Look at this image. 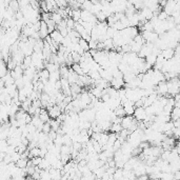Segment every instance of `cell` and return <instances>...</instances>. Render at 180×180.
<instances>
[{"mask_svg":"<svg viewBox=\"0 0 180 180\" xmlns=\"http://www.w3.org/2000/svg\"><path fill=\"white\" fill-rule=\"evenodd\" d=\"M167 95L169 96H172L173 97L175 94H178L179 93L180 82H179L178 77H174L167 80Z\"/></svg>","mask_w":180,"mask_h":180,"instance_id":"6da1fadb","label":"cell"},{"mask_svg":"<svg viewBox=\"0 0 180 180\" xmlns=\"http://www.w3.org/2000/svg\"><path fill=\"white\" fill-rule=\"evenodd\" d=\"M141 35L142 37H143V39L146 40V42L154 43L159 38V35L154 31H143L141 32Z\"/></svg>","mask_w":180,"mask_h":180,"instance_id":"7a4b0ae2","label":"cell"},{"mask_svg":"<svg viewBox=\"0 0 180 180\" xmlns=\"http://www.w3.org/2000/svg\"><path fill=\"white\" fill-rule=\"evenodd\" d=\"M147 113H146V110H144L143 106H140V107H135V111H134V114H133V117H134L137 121H143L144 119L147 118Z\"/></svg>","mask_w":180,"mask_h":180,"instance_id":"3957f363","label":"cell"},{"mask_svg":"<svg viewBox=\"0 0 180 180\" xmlns=\"http://www.w3.org/2000/svg\"><path fill=\"white\" fill-rule=\"evenodd\" d=\"M46 111H48L51 119H56L58 116H59L62 113L61 110H60V107L58 106V104H54L53 106H51L50 109H48Z\"/></svg>","mask_w":180,"mask_h":180,"instance_id":"277c9868","label":"cell"},{"mask_svg":"<svg viewBox=\"0 0 180 180\" xmlns=\"http://www.w3.org/2000/svg\"><path fill=\"white\" fill-rule=\"evenodd\" d=\"M38 33H39V36L41 39H44L45 37L49 35L48 25H46L45 21H43V20H40V28H39Z\"/></svg>","mask_w":180,"mask_h":180,"instance_id":"5b68a950","label":"cell"},{"mask_svg":"<svg viewBox=\"0 0 180 180\" xmlns=\"http://www.w3.org/2000/svg\"><path fill=\"white\" fill-rule=\"evenodd\" d=\"M51 36V38L53 41L55 42H57V43H59V44H61V42H62V40H63V36L61 34H60V32L57 30V28H55V30L52 32V33L49 34Z\"/></svg>","mask_w":180,"mask_h":180,"instance_id":"8992f818","label":"cell"},{"mask_svg":"<svg viewBox=\"0 0 180 180\" xmlns=\"http://www.w3.org/2000/svg\"><path fill=\"white\" fill-rule=\"evenodd\" d=\"M111 86H113L114 89L116 90H119V89H121V88H123V85H124V80H123V78H115V77H113V79L111 80Z\"/></svg>","mask_w":180,"mask_h":180,"instance_id":"52a82bcc","label":"cell"},{"mask_svg":"<svg viewBox=\"0 0 180 180\" xmlns=\"http://www.w3.org/2000/svg\"><path fill=\"white\" fill-rule=\"evenodd\" d=\"M31 123L33 124V126L36 127L38 131H41L42 130V126L44 122H42L41 120H40V118L38 117V115H33L32 116V120H31Z\"/></svg>","mask_w":180,"mask_h":180,"instance_id":"ba28073f","label":"cell"},{"mask_svg":"<svg viewBox=\"0 0 180 180\" xmlns=\"http://www.w3.org/2000/svg\"><path fill=\"white\" fill-rule=\"evenodd\" d=\"M133 120H134V117H133V115H126L122 117V120H121V126H122V129H127L131 123L133 122Z\"/></svg>","mask_w":180,"mask_h":180,"instance_id":"9c48e42d","label":"cell"},{"mask_svg":"<svg viewBox=\"0 0 180 180\" xmlns=\"http://www.w3.org/2000/svg\"><path fill=\"white\" fill-rule=\"evenodd\" d=\"M78 77H79V75L76 74L75 72L73 71V69H69V74H68V77H66V79H68L69 83V85H73V83H75L78 79Z\"/></svg>","mask_w":180,"mask_h":180,"instance_id":"30bf717a","label":"cell"},{"mask_svg":"<svg viewBox=\"0 0 180 180\" xmlns=\"http://www.w3.org/2000/svg\"><path fill=\"white\" fill-rule=\"evenodd\" d=\"M38 117L40 118V120H41L42 122H49L51 119L48 111H46V109H44V107H41V111H40V113L38 114Z\"/></svg>","mask_w":180,"mask_h":180,"instance_id":"8fae6325","label":"cell"},{"mask_svg":"<svg viewBox=\"0 0 180 180\" xmlns=\"http://www.w3.org/2000/svg\"><path fill=\"white\" fill-rule=\"evenodd\" d=\"M160 54L162 55V57H163L165 60H169L171 58H173V56H174V49L167 48V49H164V50H162Z\"/></svg>","mask_w":180,"mask_h":180,"instance_id":"7c38bea8","label":"cell"},{"mask_svg":"<svg viewBox=\"0 0 180 180\" xmlns=\"http://www.w3.org/2000/svg\"><path fill=\"white\" fill-rule=\"evenodd\" d=\"M127 1H129V3L132 4L137 11L141 10V8L144 7V5H143V0H127Z\"/></svg>","mask_w":180,"mask_h":180,"instance_id":"4fadbf2b","label":"cell"},{"mask_svg":"<svg viewBox=\"0 0 180 180\" xmlns=\"http://www.w3.org/2000/svg\"><path fill=\"white\" fill-rule=\"evenodd\" d=\"M171 120H176V119H180V109L177 106H174L172 109V112L170 114Z\"/></svg>","mask_w":180,"mask_h":180,"instance_id":"5bb4252c","label":"cell"},{"mask_svg":"<svg viewBox=\"0 0 180 180\" xmlns=\"http://www.w3.org/2000/svg\"><path fill=\"white\" fill-rule=\"evenodd\" d=\"M51 19L53 20V21L56 23V25H57L58 23L61 21L63 18H62V16L60 15V14L58 13L57 11H54V12H52V13H51Z\"/></svg>","mask_w":180,"mask_h":180,"instance_id":"9a60e30c","label":"cell"},{"mask_svg":"<svg viewBox=\"0 0 180 180\" xmlns=\"http://www.w3.org/2000/svg\"><path fill=\"white\" fill-rule=\"evenodd\" d=\"M37 167H38L39 169H41V170H49L51 167V163L49 162L48 159H45L44 157H43L41 159V161H40V163L37 165Z\"/></svg>","mask_w":180,"mask_h":180,"instance_id":"2e32d148","label":"cell"},{"mask_svg":"<svg viewBox=\"0 0 180 180\" xmlns=\"http://www.w3.org/2000/svg\"><path fill=\"white\" fill-rule=\"evenodd\" d=\"M156 57H157V55H155V54H153V53H151L149 54L147 56L144 57V60H146V62L147 63H149L150 65H154V63L156 62Z\"/></svg>","mask_w":180,"mask_h":180,"instance_id":"e0dca14e","label":"cell"},{"mask_svg":"<svg viewBox=\"0 0 180 180\" xmlns=\"http://www.w3.org/2000/svg\"><path fill=\"white\" fill-rule=\"evenodd\" d=\"M122 130V126H121V123H112L111 126H110V132L111 133H119L120 131Z\"/></svg>","mask_w":180,"mask_h":180,"instance_id":"ac0fdd59","label":"cell"},{"mask_svg":"<svg viewBox=\"0 0 180 180\" xmlns=\"http://www.w3.org/2000/svg\"><path fill=\"white\" fill-rule=\"evenodd\" d=\"M107 138H109V134L106 132H100V136H99V140L98 142L101 144V147L104 146V144L107 142Z\"/></svg>","mask_w":180,"mask_h":180,"instance_id":"d6986e66","label":"cell"},{"mask_svg":"<svg viewBox=\"0 0 180 180\" xmlns=\"http://www.w3.org/2000/svg\"><path fill=\"white\" fill-rule=\"evenodd\" d=\"M80 15H81V10L80 8H77V10H72V14H71V18L74 20V21H78L80 19Z\"/></svg>","mask_w":180,"mask_h":180,"instance_id":"ffe728a7","label":"cell"},{"mask_svg":"<svg viewBox=\"0 0 180 180\" xmlns=\"http://www.w3.org/2000/svg\"><path fill=\"white\" fill-rule=\"evenodd\" d=\"M114 113L116 114V116H118V117H123V116H126V112H124V109L121 104L114 110Z\"/></svg>","mask_w":180,"mask_h":180,"instance_id":"44dd1931","label":"cell"},{"mask_svg":"<svg viewBox=\"0 0 180 180\" xmlns=\"http://www.w3.org/2000/svg\"><path fill=\"white\" fill-rule=\"evenodd\" d=\"M60 79V74L59 71L53 72V73H50V77H49V80L52 81V82H56L57 80Z\"/></svg>","mask_w":180,"mask_h":180,"instance_id":"7402d4cb","label":"cell"},{"mask_svg":"<svg viewBox=\"0 0 180 180\" xmlns=\"http://www.w3.org/2000/svg\"><path fill=\"white\" fill-rule=\"evenodd\" d=\"M113 179H123V174H122V169L116 167L114 174H113Z\"/></svg>","mask_w":180,"mask_h":180,"instance_id":"603a6c76","label":"cell"},{"mask_svg":"<svg viewBox=\"0 0 180 180\" xmlns=\"http://www.w3.org/2000/svg\"><path fill=\"white\" fill-rule=\"evenodd\" d=\"M71 68L73 69V71H74L76 74L79 75V76H80V75H83V74H85V73H83V71H82V69H81V66L79 65V63H73Z\"/></svg>","mask_w":180,"mask_h":180,"instance_id":"cb8c5ba5","label":"cell"},{"mask_svg":"<svg viewBox=\"0 0 180 180\" xmlns=\"http://www.w3.org/2000/svg\"><path fill=\"white\" fill-rule=\"evenodd\" d=\"M79 45H80V48L82 49L83 51H89L90 50V48H89V42L86 41V40H85V39H82V38H80L79 39Z\"/></svg>","mask_w":180,"mask_h":180,"instance_id":"d4e9b609","label":"cell"},{"mask_svg":"<svg viewBox=\"0 0 180 180\" xmlns=\"http://www.w3.org/2000/svg\"><path fill=\"white\" fill-rule=\"evenodd\" d=\"M49 122H50V124H51V129L52 130L57 131L60 127V123L58 122L56 119H50V121H49Z\"/></svg>","mask_w":180,"mask_h":180,"instance_id":"484cf974","label":"cell"},{"mask_svg":"<svg viewBox=\"0 0 180 180\" xmlns=\"http://www.w3.org/2000/svg\"><path fill=\"white\" fill-rule=\"evenodd\" d=\"M65 23H66V28H68L69 31V30H73V28H74L75 21L71 18V17H68V18H65Z\"/></svg>","mask_w":180,"mask_h":180,"instance_id":"4316f807","label":"cell"},{"mask_svg":"<svg viewBox=\"0 0 180 180\" xmlns=\"http://www.w3.org/2000/svg\"><path fill=\"white\" fill-rule=\"evenodd\" d=\"M40 179H51V175L49 170H41L40 171Z\"/></svg>","mask_w":180,"mask_h":180,"instance_id":"83f0119b","label":"cell"},{"mask_svg":"<svg viewBox=\"0 0 180 180\" xmlns=\"http://www.w3.org/2000/svg\"><path fill=\"white\" fill-rule=\"evenodd\" d=\"M117 32V30H115L113 27H107L106 28V36H107V38H112L113 36L115 35V33Z\"/></svg>","mask_w":180,"mask_h":180,"instance_id":"f1b7e54d","label":"cell"},{"mask_svg":"<svg viewBox=\"0 0 180 180\" xmlns=\"http://www.w3.org/2000/svg\"><path fill=\"white\" fill-rule=\"evenodd\" d=\"M8 147V143L7 140H0V152L5 153Z\"/></svg>","mask_w":180,"mask_h":180,"instance_id":"f546056e","label":"cell"},{"mask_svg":"<svg viewBox=\"0 0 180 180\" xmlns=\"http://www.w3.org/2000/svg\"><path fill=\"white\" fill-rule=\"evenodd\" d=\"M156 16H157V18L159 20H165V19H167V17H169V15H167L163 10H161L159 13H157V15Z\"/></svg>","mask_w":180,"mask_h":180,"instance_id":"4dcf8cb0","label":"cell"},{"mask_svg":"<svg viewBox=\"0 0 180 180\" xmlns=\"http://www.w3.org/2000/svg\"><path fill=\"white\" fill-rule=\"evenodd\" d=\"M95 16H96V19H97L98 21H105V20H106V16L104 15L102 11H101V12H98V13L96 14Z\"/></svg>","mask_w":180,"mask_h":180,"instance_id":"1f68e13d","label":"cell"},{"mask_svg":"<svg viewBox=\"0 0 180 180\" xmlns=\"http://www.w3.org/2000/svg\"><path fill=\"white\" fill-rule=\"evenodd\" d=\"M121 144H122V142L119 140V139H116V140L114 141V143H113V150H114V152L117 150H120Z\"/></svg>","mask_w":180,"mask_h":180,"instance_id":"d6a6232c","label":"cell"},{"mask_svg":"<svg viewBox=\"0 0 180 180\" xmlns=\"http://www.w3.org/2000/svg\"><path fill=\"white\" fill-rule=\"evenodd\" d=\"M52 129H51V124L50 122H44L43 123V126H42V132L43 133H45V134H48L49 132H50Z\"/></svg>","mask_w":180,"mask_h":180,"instance_id":"836d02e7","label":"cell"},{"mask_svg":"<svg viewBox=\"0 0 180 180\" xmlns=\"http://www.w3.org/2000/svg\"><path fill=\"white\" fill-rule=\"evenodd\" d=\"M97 42L98 41H96V40H93V39L90 40V41H89L90 50H97Z\"/></svg>","mask_w":180,"mask_h":180,"instance_id":"e575fe53","label":"cell"},{"mask_svg":"<svg viewBox=\"0 0 180 180\" xmlns=\"http://www.w3.org/2000/svg\"><path fill=\"white\" fill-rule=\"evenodd\" d=\"M179 134H180V130H179V127H174L173 129V137L177 139L178 140V138H179Z\"/></svg>","mask_w":180,"mask_h":180,"instance_id":"d590c367","label":"cell"},{"mask_svg":"<svg viewBox=\"0 0 180 180\" xmlns=\"http://www.w3.org/2000/svg\"><path fill=\"white\" fill-rule=\"evenodd\" d=\"M55 89H56L57 91H61V82H60V79L55 82Z\"/></svg>","mask_w":180,"mask_h":180,"instance_id":"8d00e7d4","label":"cell"},{"mask_svg":"<svg viewBox=\"0 0 180 180\" xmlns=\"http://www.w3.org/2000/svg\"><path fill=\"white\" fill-rule=\"evenodd\" d=\"M174 127H180V119H176V120H172Z\"/></svg>","mask_w":180,"mask_h":180,"instance_id":"74e56055","label":"cell"},{"mask_svg":"<svg viewBox=\"0 0 180 180\" xmlns=\"http://www.w3.org/2000/svg\"><path fill=\"white\" fill-rule=\"evenodd\" d=\"M97 50H98V51L104 50V46H103V43H102V42H99V41L97 42Z\"/></svg>","mask_w":180,"mask_h":180,"instance_id":"f35d334b","label":"cell"},{"mask_svg":"<svg viewBox=\"0 0 180 180\" xmlns=\"http://www.w3.org/2000/svg\"><path fill=\"white\" fill-rule=\"evenodd\" d=\"M147 178H149V175H147V174H142V175L138 176V179H140V180H146Z\"/></svg>","mask_w":180,"mask_h":180,"instance_id":"ab89813d","label":"cell"},{"mask_svg":"<svg viewBox=\"0 0 180 180\" xmlns=\"http://www.w3.org/2000/svg\"><path fill=\"white\" fill-rule=\"evenodd\" d=\"M76 1H77V3H78V4H80V5H81V4L83 3V2L85 1V0H76Z\"/></svg>","mask_w":180,"mask_h":180,"instance_id":"60d3db41","label":"cell"},{"mask_svg":"<svg viewBox=\"0 0 180 180\" xmlns=\"http://www.w3.org/2000/svg\"><path fill=\"white\" fill-rule=\"evenodd\" d=\"M37 1H38V2H40V1H43V0H37Z\"/></svg>","mask_w":180,"mask_h":180,"instance_id":"b9f144b4","label":"cell"}]
</instances>
